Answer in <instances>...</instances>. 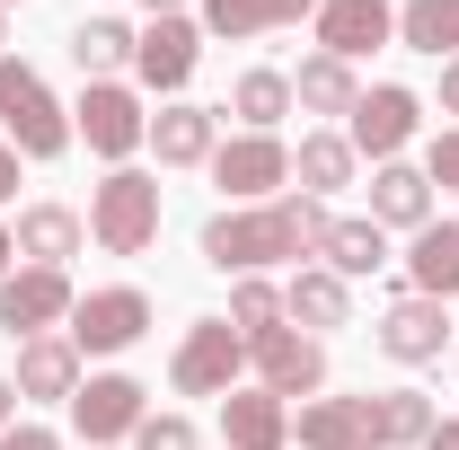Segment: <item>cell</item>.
I'll list each match as a JSON object with an SVG mask.
<instances>
[{
    "label": "cell",
    "mask_w": 459,
    "mask_h": 450,
    "mask_svg": "<svg viewBox=\"0 0 459 450\" xmlns=\"http://www.w3.org/2000/svg\"><path fill=\"white\" fill-rule=\"evenodd\" d=\"M133 450H204V433H195L186 415H142V433H133Z\"/></svg>",
    "instance_id": "obj_32"
},
{
    "label": "cell",
    "mask_w": 459,
    "mask_h": 450,
    "mask_svg": "<svg viewBox=\"0 0 459 450\" xmlns=\"http://www.w3.org/2000/svg\"><path fill=\"white\" fill-rule=\"evenodd\" d=\"M283 318L300 327V336L353 327V282H344V274H327V265H300V274L283 282Z\"/></svg>",
    "instance_id": "obj_19"
},
{
    "label": "cell",
    "mask_w": 459,
    "mask_h": 450,
    "mask_svg": "<svg viewBox=\"0 0 459 450\" xmlns=\"http://www.w3.org/2000/svg\"><path fill=\"white\" fill-rule=\"evenodd\" d=\"M442 415H433V397L424 389H380V450H424Z\"/></svg>",
    "instance_id": "obj_30"
},
{
    "label": "cell",
    "mask_w": 459,
    "mask_h": 450,
    "mask_svg": "<svg viewBox=\"0 0 459 450\" xmlns=\"http://www.w3.org/2000/svg\"><path fill=\"white\" fill-rule=\"evenodd\" d=\"M230 115H238V133H274V124L291 115V71H238Z\"/></svg>",
    "instance_id": "obj_29"
},
{
    "label": "cell",
    "mask_w": 459,
    "mask_h": 450,
    "mask_svg": "<svg viewBox=\"0 0 459 450\" xmlns=\"http://www.w3.org/2000/svg\"><path fill=\"white\" fill-rule=\"evenodd\" d=\"M142 9H151V18H186V0H142Z\"/></svg>",
    "instance_id": "obj_39"
},
{
    "label": "cell",
    "mask_w": 459,
    "mask_h": 450,
    "mask_svg": "<svg viewBox=\"0 0 459 450\" xmlns=\"http://www.w3.org/2000/svg\"><path fill=\"white\" fill-rule=\"evenodd\" d=\"M71 142H89L107 169H133V151L151 142V115L124 80H80V107H71Z\"/></svg>",
    "instance_id": "obj_5"
},
{
    "label": "cell",
    "mask_w": 459,
    "mask_h": 450,
    "mask_svg": "<svg viewBox=\"0 0 459 450\" xmlns=\"http://www.w3.org/2000/svg\"><path fill=\"white\" fill-rule=\"evenodd\" d=\"M62 336L80 344V362H107V353H133L151 336V291L142 282H107V291H80L71 300V327Z\"/></svg>",
    "instance_id": "obj_4"
},
{
    "label": "cell",
    "mask_w": 459,
    "mask_h": 450,
    "mask_svg": "<svg viewBox=\"0 0 459 450\" xmlns=\"http://www.w3.org/2000/svg\"><path fill=\"white\" fill-rule=\"evenodd\" d=\"M142 415H151V389H142L133 371H89L80 397H71V433H80L89 450L133 442V433H142Z\"/></svg>",
    "instance_id": "obj_8"
},
{
    "label": "cell",
    "mask_w": 459,
    "mask_h": 450,
    "mask_svg": "<svg viewBox=\"0 0 459 450\" xmlns=\"http://www.w3.org/2000/svg\"><path fill=\"white\" fill-rule=\"evenodd\" d=\"M71 300H80V291H71L62 265H9V274H0V327L18 344L27 336H62V327H71Z\"/></svg>",
    "instance_id": "obj_7"
},
{
    "label": "cell",
    "mask_w": 459,
    "mask_h": 450,
    "mask_svg": "<svg viewBox=\"0 0 459 450\" xmlns=\"http://www.w3.org/2000/svg\"><path fill=\"white\" fill-rule=\"evenodd\" d=\"M9 238H18V256H27V265H62V274H71V256L89 247V221H80L71 203H27Z\"/></svg>",
    "instance_id": "obj_20"
},
{
    "label": "cell",
    "mask_w": 459,
    "mask_h": 450,
    "mask_svg": "<svg viewBox=\"0 0 459 450\" xmlns=\"http://www.w3.org/2000/svg\"><path fill=\"white\" fill-rule=\"evenodd\" d=\"M238 371H247V336H238L230 318H195V327L177 336V362H169L177 397H230Z\"/></svg>",
    "instance_id": "obj_6"
},
{
    "label": "cell",
    "mask_w": 459,
    "mask_h": 450,
    "mask_svg": "<svg viewBox=\"0 0 459 450\" xmlns=\"http://www.w3.org/2000/svg\"><path fill=\"white\" fill-rule=\"evenodd\" d=\"M195 62H204V27H195V18H151L142 45H133V80L160 89V98H177V89L195 80Z\"/></svg>",
    "instance_id": "obj_15"
},
{
    "label": "cell",
    "mask_w": 459,
    "mask_h": 450,
    "mask_svg": "<svg viewBox=\"0 0 459 450\" xmlns=\"http://www.w3.org/2000/svg\"><path fill=\"white\" fill-rule=\"evenodd\" d=\"M442 115H459V62H442Z\"/></svg>",
    "instance_id": "obj_37"
},
{
    "label": "cell",
    "mask_w": 459,
    "mask_h": 450,
    "mask_svg": "<svg viewBox=\"0 0 459 450\" xmlns=\"http://www.w3.org/2000/svg\"><path fill=\"white\" fill-rule=\"evenodd\" d=\"M353 169H362V160H353V142H344V133H300V151H291L300 195H318V203H327V195H344V186H353Z\"/></svg>",
    "instance_id": "obj_26"
},
{
    "label": "cell",
    "mask_w": 459,
    "mask_h": 450,
    "mask_svg": "<svg viewBox=\"0 0 459 450\" xmlns=\"http://www.w3.org/2000/svg\"><path fill=\"white\" fill-rule=\"evenodd\" d=\"M0 45H9V9H0Z\"/></svg>",
    "instance_id": "obj_41"
},
{
    "label": "cell",
    "mask_w": 459,
    "mask_h": 450,
    "mask_svg": "<svg viewBox=\"0 0 459 450\" xmlns=\"http://www.w3.org/2000/svg\"><path fill=\"white\" fill-rule=\"evenodd\" d=\"M398 45L406 54H433V62H459V0H406Z\"/></svg>",
    "instance_id": "obj_28"
},
{
    "label": "cell",
    "mask_w": 459,
    "mask_h": 450,
    "mask_svg": "<svg viewBox=\"0 0 459 450\" xmlns=\"http://www.w3.org/2000/svg\"><path fill=\"white\" fill-rule=\"evenodd\" d=\"M424 450H459V415H451V424H433V433H424Z\"/></svg>",
    "instance_id": "obj_38"
},
{
    "label": "cell",
    "mask_w": 459,
    "mask_h": 450,
    "mask_svg": "<svg viewBox=\"0 0 459 450\" xmlns=\"http://www.w3.org/2000/svg\"><path fill=\"white\" fill-rule=\"evenodd\" d=\"M0 9H9V0H0Z\"/></svg>",
    "instance_id": "obj_42"
},
{
    "label": "cell",
    "mask_w": 459,
    "mask_h": 450,
    "mask_svg": "<svg viewBox=\"0 0 459 450\" xmlns=\"http://www.w3.org/2000/svg\"><path fill=\"white\" fill-rule=\"evenodd\" d=\"M371 221L415 238V229L433 221V177L406 169V160H380V169H371Z\"/></svg>",
    "instance_id": "obj_21"
},
{
    "label": "cell",
    "mask_w": 459,
    "mask_h": 450,
    "mask_svg": "<svg viewBox=\"0 0 459 450\" xmlns=\"http://www.w3.org/2000/svg\"><path fill=\"white\" fill-rule=\"evenodd\" d=\"M151 151H160V169H212V151H221V115L195 107V98H169V107L151 115Z\"/></svg>",
    "instance_id": "obj_16"
},
{
    "label": "cell",
    "mask_w": 459,
    "mask_h": 450,
    "mask_svg": "<svg viewBox=\"0 0 459 450\" xmlns=\"http://www.w3.org/2000/svg\"><path fill=\"white\" fill-rule=\"evenodd\" d=\"M327 203L318 195H274V203H230L204 221V265H221L230 282L238 274H265V265H300V256H318V238H327Z\"/></svg>",
    "instance_id": "obj_1"
},
{
    "label": "cell",
    "mask_w": 459,
    "mask_h": 450,
    "mask_svg": "<svg viewBox=\"0 0 459 450\" xmlns=\"http://www.w3.org/2000/svg\"><path fill=\"white\" fill-rule=\"evenodd\" d=\"M309 27H318V54H336V62H362L380 45H398V9L389 0H318Z\"/></svg>",
    "instance_id": "obj_14"
},
{
    "label": "cell",
    "mask_w": 459,
    "mask_h": 450,
    "mask_svg": "<svg viewBox=\"0 0 459 450\" xmlns=\"http://www.w3.org/2000/svg\"><path fill=\"white\" fill-rule=\"evenodd\" d=\"M9 380H18V397H36V406H71L89 371H80V344H71V336H27Z\"/></svg>",
    "instance_id": "obj_17"
},
{
    "label": "cell",
    "mask_w": 459,
    "mask_h": 450,
    "mask_svg": "<svg viewBox=\"0 0 459 450\" xmlns=\"http://www.w3.org/2000/svg\"><path fill=\"white\" fill-rule=\"evenodd\" d=\"M0 142L18 160H62L71 151V115L54 107V89L27 62H9V54H0Z\"/></svg>",
    "instance_id": "obj_3"
},
{
    "label": "cell",
    "mask_w": 459,
    "mask_h": 450,
    "mask_svg": "<svg viewBox=\"0 0 459 450\" xmlns=\"http://www.w3.org/2000/svg\"><path fill=\"white\" fill-rule=\"evenodd\" d=\"M0 450H62V433H54V424H9Z\"/></svg>",
    "instance_id": "obj_34"
},
{
    "label": "cell",
    "mask_w": 459,
    "mask_h": 450,
    "mask_svg": "<svg viewBox=\"0 0 459 450\" xmlns=\"http://www.w3.org/2000/svg\"><path fill=\"white\" fill-rule=\"evenodd\" d=\"M230 327H238V336H265V327H283V282L238 274V282H230Z\"/></svg>",
    "instance_id": "obj_31"
},
{
    "label": "cell",
    "mask_w": 459,
    "mask_h": 450,
    "mask_svg": "<svg viewBox=\"0 0 459 450\" xmlns=\"http://www.w3.org/2000/svg\"><path fill=\"white\" fill-rule=\"evenodd\" d=\"M424 177H433L442 195H459V124H451V133H433V142H424Z\"/></svg>",
    "instance_id": "obj_33"
},
{
    "label": "cell",
    "mask_w": 459,
    "mask_h": 450,
    "mask_svg": "<svg viewBox=\"0 0 459 450\" xmlns=\"http://www.w3.org/2000/svg\"><path fill=\"white\" fill-rule=\"evenodd\" d=\"M318 0H204L195 9V27L204 36H230V45H247V36H274V27H300Z\"/></svg>",
    "instance_id": "obj_22"
},
{
    "label": "cell",
    "mask_w": 459,
    "mask_h": 450,
    "mask_svg": "<svg viewBox=\"0 0 459 450\" xmlns=\"http://www.w3.org/2000/svg\"><path fill=\"white\" fill-rule=\"evenodd\" d=\"M9 195H18V151L0 142V203H9Z\"/></svg>",
    "instance_id": "obj_36"
},
{
    "label": "cell",
    "mask_w": 459,
    "mask_h": 450,
    "mask_svg": "<svg viewBox=\"0 0 459 450\" xmlns=\"http://www.w3.org/2000/svg\"><path fill=\"white\" fill-rule=\"evenodd\" d=\"M406 291L459 300V221H424L415 238H406Z\"/></svg>",
    "instance_id": "obj_23"
},
{
    "label": "cell",
    "mask_w": 459,
    "mask_h": 450,
    "mask_svg": "<svg viewBox=\"0 0 459 450\" xmlns=\"http://www.w3.org/2000/svg\"><path fill=\"white\" fill-rule=\"evenodd\" d=\"M415 133H424V98H415V89H398V80L362 89V107L344 115V142H353V160H398Z\"/></svg>",
    "instance_id": "obj_11"
},
{
    "label": "cell",
    "mask_w": 459,
    "mask_h": 450,
    "mask_svg": "<svg viewBox=\"0 0 459 450\" xmlns=\"http://www.w3.org/2000/svg\"><path fill=\"white\" fill-rule=\"evenodd\" d=\"M18 406H27V397H18V380H9V371H0V433L18 424Z\"/></svg>",
    "instance_id": "obj_35"
},
{
    "label": "cell",
    "mask_w": 459,
    "mask_h": 450,
    "mask_svg": "<svg viewBox=\"0 0 459 450\" xmlns=\"http://www.w3.org/2000/svg\"><path fill=\"white\" fill-rule=\"evenodd\" d=\"M247 371H256V389H274L291 406V397H318L327 389V344L300 336V327H265V336H247Z\"/></svg>",
    "instance_id": "obj_9"
},
{
    "label": "cell",
    "mask_w": 459,
    "mask_h": 450,
    "mask_svg": "<svg viewBox=\"0 0 459 450\" xmlns=\"http://www.w3.org/2000/svg\"><path fill=\"white\" fill-rule=\"evenodd\" d=\"M221 442L230 450H291V406L274 389H256V380L230 389L221 397Z\"/></svg>",
    "instance_id": "obj_18"
},
{
    "label": "cell",
    "mask_w": 459,
    "mask_h": 450,
    "mask_svg": "<svg viewBox=\"0 0 459 450\" xmlns=\"http://www.w3.org/2000/svg\"><path fill=\"white\" fill-rule=\"evenodd\" d=\"M89 238L107 256H142L160 238V177L151 169H107L98 195H89Z\"/></svg>",
    "instance_id": "obj_2"
},
{
    "label": "cell",
    "mask_w": 459,
    "mask_h": 450,
    "mask_svg": "<svg viewBox=\"0 0 459 450\" xmlns=\"http://www.w3.org/2000/svg\"><path fill=\"white\" fill-rule=\"evenodd\" d=\"M133 45H142V27H124V18H80L71 62H80V80H115V71H133Z\"/></svg>",
    "instance_id": "obj_27"
},
{
    "label": "cell",
    "mask_w": 459,
    "mask_h": 450,
    "mask_svg": "<svg viewBox=\"0 0 459 450\" xmlns=\"http://www.w3.org/2000/svg\"><path fill=\"white\" fill-rule=\"evenodd\" d=\"M371 336H380V353H389V362L424 371V362H442V353H451V300H424V291H398V300H389V318H380Z\"/></svg>",
    "instance_id": "obj_12"
},
{
    "label": "cell",
    "mask_w": 459,
    "mask_h": 450,
    "mask_svg": "<svg viewBox=\"0 0 459 450\" xmlns=\"http://www.w3.org/2000/svg\"><path fill=\"white\" fill-rule=\"evenodd\" d=\"M9 256H18V238H9V221H0V274H9Z\"/></svg>",
    "instance_id": "obj_40"
},
{
    "label": "cell",
    "mask_w": 459,
    "mask_h": 450,
    "mask_svg": "<svg viewBox=\"0 0 459 450\" xmlns=\"http://www.w3.org/2000/svg\"><path fill=\"white\" fill-rule=\"evenodd\" d=\"M300 450H380V389L371 397H309L291 415Z\"/></svg>",
    "instance_id": "obj_13"
},
{
    "label": "cell",
    "mask_w": 459,
    "mask_h": 450,
    "mask_svg": "<svg viewBox=\"0 0 459 450\" xmlns=\"http://www.w3.org/2000/svg\"><path fill=\"white\" fill-rule=\"evenodd\" d=\"M318 265L344 282H362V274H380L389 265V229L371 221V212H353V221H327V238H318Z\"/></svg>",
    "instance_id": "obj_24"
},
{
    "label": "cell",
    "mask_w": 459,
    "mask_h": 450,
    "mask_svg": "<svg viewBox=\"0 0 459 450\" xmlns=\"http://www.w3.org/2000/svg\"><path fill=\"white\" fill-rule=\"evenodd\" d=\"M212 186H221L230 203H274L291 186V142L283 133H238L212 151Z\"/></svg>",
    "instance_id": "obj_10"
},
{
    "label": "cell",
    "mask_w": 459,
    "mask_h": 450,
    "mask_svg": "<svg viewBox=\"0 0 459 450\" xmlns=\"http://www.w3.org/2000/svg\"><path fill=\"white\" fill-rule=\"evenodd\" d=\"M291 107H300V115H353V107H362V80H353V62L309 54L300 71H291Z\"/></svg>",
    "instance_id": "obj_25"
}]
</instances>
